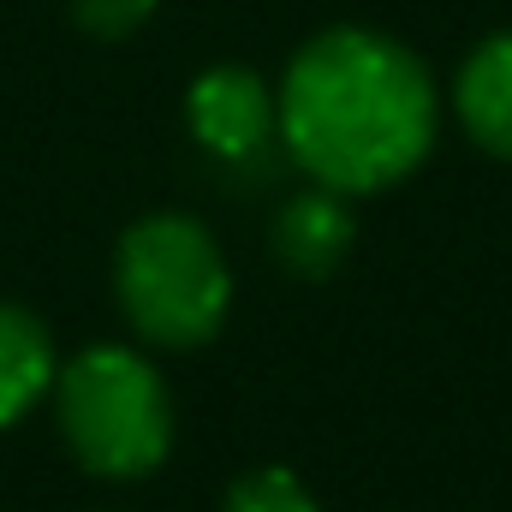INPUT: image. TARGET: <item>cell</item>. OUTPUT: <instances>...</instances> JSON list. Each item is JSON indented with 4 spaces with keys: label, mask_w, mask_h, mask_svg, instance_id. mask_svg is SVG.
Here are the masks:
<instances>
[{
    "label": "cell",
    "mask_w": 512,
    "mask_h": 512,
    "mask_svg": "<svg viewBox=\"0 0 512 512\" xmlns=\"http://www.w3.org/2000/svg\"><path fill=\"white\" fill-rule=\"evenodd\" d=\"M352 239H358L352 203L340 191H328V185H304V191H292L280 203L268 251H274L280 268H292L298 280H328L352 256Z\"/></svg>",
    "instance_id": "cell-5"
},
{
    "label": "cell",
    "mask_w": 512,
    "mask_h": 512,
    "mask_svg": "<svg viewBox=\"0 0 512 512\" xmlns=\"http://www.w3.org/2000/svg\"><path fill=\"white\" fill-rule=\"evenodd\" d=\"M280 143L310 185L370 197L399 185L435 149L441 102L429 66L364 24L310 36L280 78Z\"/></svg>",
    "instance_id": "cell-1"
},
{
    "label": "cell",
    "mask_w": 512,
    "mask_h": 512,
    "mask_svg": "<svg viewBox=\"0 0 512 512\" xmlns=\"http://www.w3.org/2000/svg\"><path fill=\"white\" fill-rule=\"evenodd\" d=\"M114 292L149 346H203L233 310V274L215 233L191 215H143L114 251Z\"/></svg>",
    "instance_id": "cell-3"
},
{
    "label": "cell",
    "mask_w": 512,
    "mask_h": 512,
    "mask_svg": "<svg viewBox=\"0 0 512 512\" xmlns=\"http://www.w3.org/2000/svg\"><path fill=\"white\" fill-rule=\"evenodd\" d=\"M54 417L90 477L137 483L173 453V399L131 346H90L54 376Z\"/></svg>",
    "instance_id": "cell-2"
},
{
    "label": "cell",
    "mask_w": 512,
    "mask_h": 512,
    "mask_svg": "<svg viewBox=\"0 0 512 512\" xmlns=\"http://www.w3.org/2000/svg\"><path fill=\"white\" fill-rule=\"evenodd\" d=\"M185 126L221 167H256V161H268V149L280 137V96L256 66L221 60L191 78Z\"/></svg>",
    "instance_id": "cell-4"
},
{
    "label": "cell",
    "mask_w": 512,
    "mask_h": 512,
    "mask_svg": "<svg viewBox=\"0 0 512 512\" xmlns=\"http://www.w3.org/2000/svg\"><path fill=\"white\" fill-rule=\"evenodd\" d=\"M54 376H60V358L42 316H30L24 304H0V429L30 417L42 393H54Z\"/></svg>",
    "instance_id": "cell-7"
},
{
    "label": "cell",
    "mask_w": 512,
    "mask_h": 512,
    "mask_svg": "<svg viewBox=\"0 0 512 512\" xmlns=\"http://www.w3.org/2000/svg\"><path fill=\"white\" fill-rule=\"evenodd\" d=\"M161 0H72V24L96 42H120V36H137L149 18H155Z\"/></svg>",
    "instance_id": "cell-9"
},
{
    "label": "cell",
    "mask_w": 512,
    "mask_h": 512,
    "mask_svg": "<svg viewBox=\"0 0 512 512\" xmlns=\"http://www.w3.org/2000/svg\"><path fill=\"white\" fill-rule=\"evenodd\" d=\"M453 114L477 149L512 161V30L477 42L453 78Z\"/></svg>",
    "instance_id": "cell-6"
},
{
    "label": "cell",
    "mask_w": 512,
    "mask_h": 512,
    "mask_svg": "<svg viewBox=\"0 0 512 512\" xmlns=\"http://www.w3.org/2000/svg\"><path fill=\"white\" fill-rule=\"evenodd\" d=\"M227 512H322L286 465H256L227 489Z\"/></svg>",
    "instance_id": "cell-8"
}]
</instances>
